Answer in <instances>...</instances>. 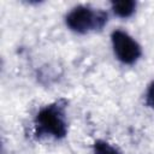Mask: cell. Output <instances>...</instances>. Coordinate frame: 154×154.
<instances>
[{"label": "cell", "instance_id": "6da1fadb", "mask_svg": "<svg viewBox=\"0 0 154 154\" xmlns=\"http://www.w3.org/2000/svg\"><path fill=\"white\" fill-rule=\"evenodd\" d=\"M66 107L67 100L61 97L37 112L34 119V135L37 140L43 137L61 140L67 135Z\"/></svg>", "mask_w": 154, "mask_h": 154}, {"label": "cell", "instance_id": "7a4b0ae2", "mask_svg": "<svg viewBox=\"0 0 154 154\" xmlns=\"http://www.w3.org/2000/svg\"><path fill=\"white\" fill-rule=\"evenodd\" d=\"M108 14L101 10H93L88 6H76L66 16V25L75 32L85 34L91 30H101L107 23Z\"/></svg>", "mask_w": 154, "mask_h": 154}, {"label": "cell", "instance_id": "3957f363", "mask_svg": "<svg viewBox=\"0 0 154 154\" xmlns=\"http://www.w3.org/2000/svg\"><path fill=\"white\" fill-rule=\"evenodd\" d=\"M111 40L114 54L119 61L131 65L140 59L142 54L141 46L128 32L123 30H114L111 35Z\"/></svg>", "mask_w": 154, "mask_h": 154}, {"label": "cell", "instance_id": "277c9868", "mask_svg": "<svg viewBox=\"0 0 154 154\" xmlns=\"http://www.w3.org/2000/svg\"><path fill=\"white\" fill-rule=\"evenodd\" d=\"M111 6L116 16L120 18H128L132 16V13L135 12L137 4L134 0H122V1H113Z\"/></svg>", "mask_w": 154, "mask_h": 154}, {"label": "cell", "instance_id": "5b68a950", "mask_svg": "<svg viewBox=\"0 0 154 154\" xmlns=\"http://www.w3.org/2000/svg\"><path fill=\"white\" fill-rule=\"evenodd\" d=\"M93 154H119V152L108 142L97 140L93 146Z\"/></svg>", "mask_w": 154, "mask_h": 154}, {"label": "cell", "instance_id": "8992f818", "mask_svg": "<svg viewBox=\"0 0 154 154\" xmlns=\"http://www.w3.org/2000/svg\"><path fill=\"white\" fill-rule=\"evenodd\" d=\"M146 103L154 109V82H152L150 85L148 87V90L146 94Z\"/></svg>", "mask_w": 154, "mask_h": 154}]
</instances>
